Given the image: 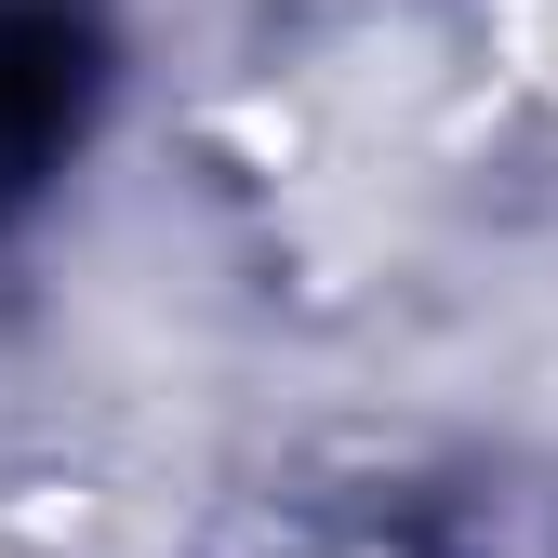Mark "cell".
Masks as SVG:
<instances>
[{"label": "cell", "mask_w": 558, "mask_h": 558, "mask_svg": "<svg viewBox=\"0 0 558 558\" xmlns=\"http://www.w3.org/2000/svg\"><path fill=\"white\" fill-rule=\"evenodd\" d=\"M107 107V27L94 0H0V214L81 160V133Z\"/></svg>", "instance_id": "1"}]
</instances>
